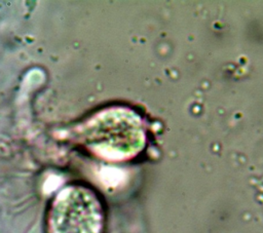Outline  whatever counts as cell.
I'll return each instance as SVG.
<instances>
[{
  "label": "cell",
  "instance_id": "6da1fadb",
  "mask_svg": "<svg viewBox=\"0 0 263 233\" xmlns=\"http://www.w3.org/2000/svg\"><path fill=\"white\" fill-rule=\"evenodd\" d=\"M75 138L99 156L110 160L130 158L145 145L141 118L125 108L99 112L75 129Z\"/></svg>",
  "mask_w": 263,
  "mask_h": 233
},
{
  "label": "cell",
  "instance_id": "7a4b0ae2",
  "mask_svg": "<svg viewBox=\"0 0 263 233\" xmlns=\"http://www.w3.org/2000/svg\"><path fill=\"white\" fill-rule=\"evenodd\" d=\"M103 208L88 188L71 185L51 202L48 211V233H102Z\"/></svg>",
  "mask_w": 263,
  "mask_h": 233
}]
</instances>
